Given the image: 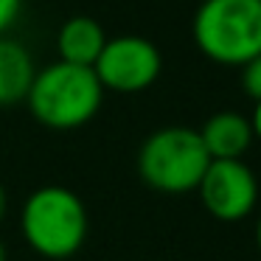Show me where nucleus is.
Wrapping results in <instances>:
<instances>
[{"mask_svg":"<svg viewBox=\"0 0 261 261\" xmlns=\"http://www.w3.org/2000/svg\"><path fill=\"white\" fill-rule=\"evenodd\" d=\"M191 29L211 62L242 68L261 54V0H202Z\"/></svg>","mask_w":261,"mask_h":261,"instance_id":"nucleus-1","label":"nucleus"},{"mask_svg":"<svg viewBox=\"0 0 261 261\" xmlns=\"http://www.w3.org/2000/svg\"><path fill=\"white\" fill-rule=\"evenodd\" d=\"M104 87L93 68L54 62L37 70L29 90V107L40 124L51 129H76L98 113Z\"/></svg>","mask_w":261,"mask_h":261,"instance_id":"nucleus-2","label":"nucleus"},{"mask_svg":"<svg viewBox=\"0 0 261 261\" xmlns=\"http://www.w3.org/2000/svg\"><path fill=\"white\" fill-rule=\"evenodd\" d=\"M23 236L45 258H70L87 236V211L65 186H42L25 199L20 216Z\"/></svg>","mask_w":261,"mask_h":261,"instance_id":"nucleus-3","label":"nucleus"},{"mask_svg":"<svg viewBox=\"0 0 261 261\" xmlns=\"http://www.w3.org/2000/svg\"><path fill=\"white\" fill-rule=\"evenodd\" d=\"M211 158L197 129L166 126L143 141L138 152V171L143 182L163 194L197 191Z\"/></svg>","mask_w":261,"mask_h":261,"instance_id":"nucleus-4","label":"nucleus"},{"mask_svg":"<svg viewBox=\"0 0 261 261\" xmlns=\"http://www.w3.org/2000/svg\"><path fill=\"white\" fill-rule=\"evenodd\" d=\"M163 59L154 42L135 34H124L107 40L104 51L98 54L93 73L98 76L104 90L115 93H141L154 85L160 76Z\"/></svg>","mask_w":261,"mask_h":261,"instance_id":"nucleus-5","label":"nucleus"},{"mask_svg":"<svg viewBox=\"0 0 261 261\" xmlns=\"http://www.w3.org/2000/svg\"><path fill=\"white\" fill-rule=\"evenodd\" d=\"M197 191L211 216L222 222H239L255 208L258 182L242 160H211Z\"/></svg>","mask_w":261,"mask_h":261,"instance_id":"nucleus-6","label":"nucleus"},{"mask_svg":"<svg viewBox=\"0 0 261 261\" xmlns=\"http://www.w3.org/2000/svg\"><path fill=\"white\" fill-rule=\"evenodd\" d=\"M199 138L211 160H242V154L253 143V126L242 113L225 110L205 121Z\"/></svg>","mask_w":261,"mask_h":261,"instance_id":"nucleus-7","label":"nucleus"},{"mask_svg":"<svg viewBox=\"0 0 261 261\" xmlns=\"http://www.w3.org/2000/svg\"><path fill=\"white\" fill-rule=\"evenodd\" d=\"M107 45V34L93 17H70L68 23L59 29L57 37V51L59 62L79 65V68H93L98 59V54Z\"/></svg>","mask_w":261,"mask_h":261,"instance_id":"nucleus-8","label":"nucleus"},{"mask_svg":"<svg viewBox=\"0 0 261 261\" xmlns=\"http://www.w3.org/2000/svg\"><path fill=\"white\" fill-rule=\"evenodd\" d=\"M34 59L17 40L0 37V107L17 104L29 98V90L34 85Z\"/></svg>","mask_w":261,"mask_h":261,"instance_id":"nucleus-9","label":"nucleus"},{"mask_svg":"<svg viewBox=\"0 0 261 261\" xmlns=\"http://www.w3.org/2000/svg\"><path fill=\"white\" fill-rule=\"evenodd\" d=\"M242 90L253 101H261V54L253 57L247 65H242Z\"/></svg>","mask_w":261,"mask_h":261,"instance_id":"nucleus-10","label":"nucleus"},{"mask_svg":"<svg viewBox=\"0 0 261 261\" xmlns=\"http://www.w3.org/2000/svg\"><path fill=\"white\" fill-rule=\"evenodd\" d=\"M20 6H23V0H0V37L14 25V20L20 14Z\"/></svg>","mask_w":261,"mask_h":261,"instance_id":"nucleus-11","label":"nucleus"},{"mask_svg":"<svg viewBox=\"0 0 261 261\" xmlns=\"http://www.w3.org/2000/svg\"><path fill=\"white\" fill-rule=\"evenodd\" d=\"M250 126H253V138L261 141V101H255V110L250 115Z\"/></svg>","mask_w":261,"mask_h":261,"instance_id":"nucleus-12","label":"nucleus"},{"mask_svg":"<svg viewBox=\"0 0 261 261\" xmlns=\"http://www.w3.org/2000/svg\"><path fill=\"white\" fill-rule=\"evenodd\" d=\"M3 211H6V191L0 186V219H3Z\"/></svg>","mask_w":261,"mask_h":261,"instance_id":"nucleus-13","label":"nucleus"},{"mask_svg":"<svg viewBox=\"0 0 261 261\" xmlns=\"http://www.w3.org/2000/svg\"><path fill=\"white\" fill-rule=\"evenodd\" d=\"M255 244H258V253H261V219H258V227H255Z\"/></svg>","mask_w":261,"mask_h":261,"instance_id":"nucleus-14","label":"nucleus"},{"mask_svg":"<svg viewBox=\"0 0 261 261\" xmlns=\"http://www.w3.org/2000/svg\"><path fill=\"white\" fill-rule=\"evenodd\" d=\"M0 261H6V250H3V244H0Z\"/></svg>","mask_w":261,"mask_h":261,"instance_id":"nucleus-15","label":"nucleus"}]
</instances>
